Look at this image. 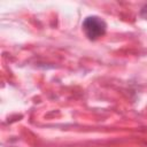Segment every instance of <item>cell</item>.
Returning <instances> with one entry per match:
<instances>
[{"label":"cell","mask_w":147,"mask_h":147,"mask_svg":"<svg viewBox=\"0 0 147 147\" xmlns=\"http://www.w3.org/2000/svg\"><path fill=\"white\" fill-rule=\"evenodd\" d=\"M83 30L88 39L95 40L106 33L107 24L98 16H87L83 22Z\"/></svg>","instance_id":"1"},{"label":"cell","mask_w":147,"mask_h":147,"mask_svg":"<svg viewBox=\"0 0 147 147\" xmlns=\"http://www.w3.org/2000/svg\"><path fill=\"white\" fill-rule=\"evenodd\" d=\"M140 15L147 20V5H145L142 8H141V11H140Z\"/></svg>","instance_id":"2"}]
</instances>
